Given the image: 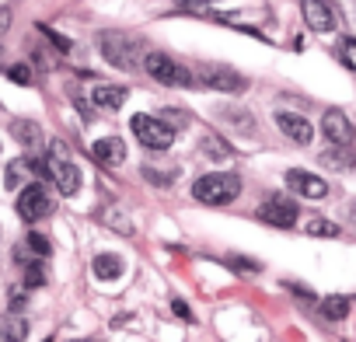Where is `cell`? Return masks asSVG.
Wrapping results in <instances>:
<instances>
[{"label":"cell","mask_w":356,"mask_h":342,"mask_svg":"<svg viewBox=\"0 0 356 342\" xmlns=\"http://www.w3.org/2000/svg\"><path fill=\"white\" fill-rule=\"evenodd\" d=\"M22 307H25V293H22V290H11V311L18 314Z\"/></svg>","instance_id":"32"},{"label":"cell","mask_w":356,"mask_h":342,"mask_svg":"<svg viewBox=\"0 0 356 342\" xmlns=\"http://www.w3.org/2000/svg\"><path fill=\"white\" fill-rule=\"evenodd\" d=\"M4 339H8V332H4V328H0V342H4Z\"/></svg>","instance_id":"34"},{"label":"cell","mask_w":356,"mask_h":342,"mask_svg":"<svg viewBox=\"0 0 356 342\" xmlns=\"http://www.w3.org/2000/svg\"><path fill=\"white\" fill-rule=\"evenodd\" d=\"M182 11H189V15H203V18H213L210 0H182Z\"/></svg>","instance_id":"28"},{"label":"cell","mask_w":356,"mask_h":342,"mask_svg":"<svg viewBox=\"0 0 356 342\" xmlns=\"http://www.w3.org/2000/svg\"><path fill=\"white\" fill-rule=\"evenodd\" d=\"M193 196L207 206H227L241 196V179L231 175V171H213V175H203L193 182Z\"/></svg>","instance_id":"1"},{"label":"cell","mask_w":356,"mask_h":342,"mask_svg":"<svg viewBox=\"0 0 356 342\" xmlns=\"http://www.w3.org/2000/svg\"><path fill=\"white\" fill-rule=\"evenodd\" d=\"M98 49L119 70H136L140 67V42L133 35H126V32H98Z\"/></svg>","instance_id":"2"},{"label":"cell","mask_w":356,"mask_h":342,"mask_svg":"<svg viewBox=\"0 0 356 342\" xmlns=\"http://www.w3.org/2000/svg\"><path fill=\"white\" fill-rule=\"evenodd\" d=\"M129 129H133L136 140H140L143 147H150V150H168V147L175 143V129H171L164 119H157V115H133V119H129Z\"/></svg>","instance_id":"3"},{"label":"cell","mask_w":356,"mask_h":342,"mask_svg":"<svg viewBox=\"0 0 356 342\" xmlns=\"http://www.w3.org/2000/svg\"><path fill=\"white\" fill-rule=\"evenodd\" d=\"M203 84L207 88H217V91H245L248 88V77H241V74H234V70H227V67H210L207 70V77H203Z\"/></svg>","instance_id":"11"},{"label":"cell","mask_w":356,"mask_h":342,"mask_svg":"<svg viewBox=\"0 0 356 342\" xmlns=\"http://www.w3.org/2000/svg\"><path fill=\"white\" fill-rule=\"evenodd\" d=\"M339 60H342V67H346V70H356V56H353V39H342V46H339Z\"/></svg>","instance_id":"29"},{"label":"cell","mask_w":356,"mask_h":342,"mask_svg":"<svg viewBox=\"0 0 356 342\" xmlns=\"http://www.w3.org/2000/svg\"><path fill=\"white\" fill-rule=\"evenodd\" d=\"M286 186L297 196H304V200H325L328 196V182L318 179V175H311V171H300V168L286 171Z\"/></svg>","instance_id":"7"},{"label":"cell","mask_w":356,"mask_h":342,"mask_svg":"<svg viewBox=\"0 0 356 342\" xmlns=\"http://www.w3.org/2000/svg\"><path fill=\"white\" fill-rule=\"evenodd\" d=\"M11 133H15V140L18 143H29V147H35L42 136H39V126L35 122H25V119H18L15 126H11Z\"/></svg>","instance_id":"18"},{"label":"cell","mask_w":356,"mask_h":342,"mask_svg":"<svg viewBox=\"0 0 356 342\" xmlns=\"http://www.w3.org/2000/svg\"><path fill=\"white\" fill-rule=\"evenodd\" d=\"M231 269H238L241 276H248V272H259V262H252V259H241V255H227L224 259Z\"/></svg>","instance_id":"27"},{"label":"cell","mask_w":356,"mask_h":342,"mask_svg":"<svg viewBox=\"0 0 356 342\" xmlns=\"http://www.w3.org/2000/svg\"><path fill=\"white\" fill-rule=\"evenodd\" d=\"M25 171H29L25 161H11V164H8V175H4V186H8V189H22Z\"/></svg>","instance_id":"23"},{"label":"cell","mask_w":356,"mask_h":342,"mask_svg":"<svg viewBox=\"0 0 356 342\" xmlns=\"http://www.w3.org/2000/svg\"><path fill=\"white\" fill-rule=\"evenodd\" d=\"M46 168H49V179L56 182V189H60L63 196H74V193L81 189V171H77V168H74V164H70L63 154H56V157H53Z\"/></svg>","instance_id":"8"},{"label":"cell","mask_w":356,"mask_h":342,"mask_svg":"<svg viewBox=\"0 0 356 342\" xmlns=\"http://www.w3.org/2000/svg\"><path fill=\"white\" fill-rule=\"evenodd\" d=\"M321 133H325L332 143H353V122H349L339 108H332V112L321 115Z\"/></svg>","instance_id":"12"},{"label":"cell","mask_w":356,"mask_h":342,"mask_svg":"<svg viewBox=\"0 0 356 342\" xmlns=\"http://www.w3.org/2000/svg\"><path fill=\"white\" fill-rule=\"evenodd\" d=\"M171 307H175V314H178V318H193V311H189V307H186L182 300H175Z\"/></svg>","instance_id":"33"},{"label":"cell","mask_w":356,"mask_h":342,"mask_svg":"<svg viewBox=\"0 0 356 342\" xmlns=\"http://www.w3.org/2000/svg\"><path fill=\"white\" fill-rule=\"evenodd\" d=\"M321 161H325L328 168H349V164H353V161H349V143H339V150H335V147L325 150Z\"/></svg>","instance_id":"21"},{"label":"cell","mask_w":356,"mask_h":342,"mask_svg":"<svg viewBox=\"0 0 356 342\" xmlns=\"http://www.w3.org/2000/svg\"><path fill=\"white\" fill-rule=\"evenodd\" d=\"M8 77H11L15 84H25V88H32V84H35V77H32V67H29V63H15V67L8 70Z\"/></svg>","instance_id":"25"},{"label":"cell","mask_w":356,"mask_h":342,"mask_svg":"<svg viewBox=\"0 0 356 342\" xmlns=\"http://www.w3.org/2000/svg\"><path fill=\"white\" fill-rule=\"evenodd\" d=\"M91 98H95L98 108L115 112V108H122V101H126V88H119V84H98Z\"/></svg>","instance_id":"15"},{"label":"cell","mask_w":356,"mask_h":342,"mask_svg":"<svg viewBox=\"0 0 356 342\" xmlns=\"http://www.w3.org/2000/svg\"><path fill=\"white\" fill-rule=\"evenodd\" d=\"M200 150L207 154V157H213V161H220V157H231V147H227V140H220V136H203V143H200Z\"/></svg>","instance_id":"19"},{"label":"cell","mask_w":356,"mask_h":342,"mask_svg":"<svg viewBox=\"0 0 356 342\" xmlns=\"http://www.w3.org/2000/svg\"><path fill=\"white\" fill-rule=\"evenodd\" d=\"M300 11L311 32H332L339 25L335 8H328V0H300Z\"/></svg>","instance_id":"6"},{"label":"cell","mask_w":356,"mask_h":342,"mask_svg":"<svg viewBox=\"0 0 356 342\" xmlns=\"http://www.w3.org/2000/svg\"><path fill=\"white\" fill-rule=\"evenodd\" d=\"M122 269H126V262H122L119 255H112V252H105V255L95 259V276H98V279H119Z\"/></svg>","instance_id":"16"},{"label":"cell","mask_w":356,"mask_h":342,"mask_svg":"<svg viewBox=\"0 0 356 342\" xmlns=\"http://www.w3.org/2000/svg\"><path fill=\"white\" fill-rule=\"evenodd\" d=\"M11 32V8H0V39Z\"/></svg>","instance_id":"30"},{"label":"cell","mask_w":356,"mask_h":342,"mask_svg":"<svg viewBox=\"0 0 356 342\" xmlns=\"http://www.w3.org/2000/svg\"><path fill=\"white\" fill-rule=\"evenodd\" d=\"M49 252H53V245H49L42 234H29V241H22V245L15 248V262H18V266L42 262V259H49Z\"/></svg>","instance_id":"14"},{"label":"cell","mask_w":356,"mask_h":342,"mask_svg":"<svg viewBox=\"0 0 356 342\" xmlns=\"http://www.w3.org/2000/svg\"><path fill=\"white\" fill-rule=\"evenodd\" d=\"M276 126L293 140V143H300V147H307L311 140H314V129H311V122L304 119V115H293V112H276Z\"/></svg>","instance_id":"10"},{"label":"cell","mask_w":356,"mask_h":342,"mask_svg":"<svg viewBox=\"0 0 356 342\" xmlns=\"http://www.w3.org/2000/svg\"><path fill=\"white\" fill-rule=\"evenodd\" d=\"M143 70L154 77V81H161V84H168V88H196V77L193 74H186L182 67H178L171 56H164V53H147L143 56Z\"/></svg>","instance_id":"4"},{"label":"cell","mask_w":356,"mask_h":342,"mask_svg":"<svg viewBox=\"0 0 356 342\" xmlns=\"http://www.w3.org/2000/svg\"><path fill=\"white\" fill-rule=\"evenodd\" d=\"M143 179L164 189V186H171V182L178 179V168H168V171H157V168H143Z\"/></svg>","instance_id":"22"},{"label":"cell","mask_w":356,"mask_h":342,"mask_svg":"<svg viewBox=\"0 0 356 342\" xmlns=\"http://www.w3.org/2000/svg\"><path fill=\"white\" fill-rule=\"evenodd\" d=\"M105 224H112L119 234H133V224L126 220V213H122V210H108V213H105Z\"/></svg>","instance_id":"26"},{"label":"cell","mask_w":356,"mask_h":342,"mask_svg":"<svg viewBox=\"0 0 356 342\" xmlns=\"http://www.w3.org/2000/svg\"><path fill=\"white\" fill-rule=\"evenodd\" d=\"M91 154H95V161H98L102 168H119V164L126 161V143H122L119 136H105V140H98V143L91 147Z\"/></svg>","instance_id":"13"},{"label":"cell","mask_w":356,"mask_h":342,"mask_svg":"<svg viewBox=\"0 0 356 342\" xmlns=\"http://www.w3.org/2000/svg\"><path fill=\"white\" fill-rule=\"evenodd\" d=\"M53 210H56V203H53V196L42 186H25L22 189V196H18V217L22 220L39 224V220L53 217Z\"/></svg>","instance_id":"5"},{"label":"cell","mask_w":356,"mask_h":342,"mask_svg":"<svg viewBox=\"0 0 356 342\" xmlns=\"http://www.w3.org/2000/svg\"><path fill=\"white\" fill-rule=\"evenodd\" d=\"M22 283H25V286H46V269H42V262H29L25 272H22Z\"/></svg>","instance_id":"24"},{"label":"cell","mask_w":356,"mask_h":342,"mask_svg":"<svg viewBox=\"0 0 356 342\" xmlns=\"http://www.w3.org/2000/svg\"><path fill=\"white\" fill-rule=\"evenodd\" d=\"M259 217H262L266 224H273V227H293L300 213H297V206H293L290 200L276 196V200H269V203L259 210Z\"/></svg>","instance_id":"9"},{"label":"cell","mask_w":356,"mask_h":342,"mask_svg":"<svg viewBox=\"0 0 356 342\" xmlns=\"http://www.w3.org/2000/svg\"><path fill=\"white\" fill-rule=\"evenodd\" d=\"M286 286H290L297 297H304V304H314V293H311L307 286H300V283H286Z\"/></svg>","instance_id":"31"},{"label":"cell","mask_w":356,"mask_h":342,"mask_svg":"<svg viewBox=\"0 0 356 342\" xmlns=\"http://www.w3.org/2000/svg\"><path fill=\"white\" fill-rule=\"evenodd\" d=\"M304 231H307L311 238H339V224H332V220H325V217H311Z\"/></svg>","instance_id":"20"},{"label":"cell","mask_w":356,"mask_h":342,"mask_svg":"<svg viewBox=\"0 0 356 342\" xmlns=\"http://www.w3.org/2000/svg\"><path fill=\"white\" fill-rule=\"evenodd\" d=\"M349 311H353V297H328V300H321V314L328 321H342Z\"/></svg>","instance_id":"17"}]
</instances>
